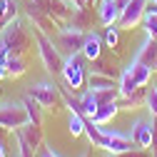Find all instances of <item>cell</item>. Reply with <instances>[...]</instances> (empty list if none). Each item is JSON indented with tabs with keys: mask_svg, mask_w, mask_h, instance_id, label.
<instances>
[{
	"mask_svg": "<svg viewBox=\"0 0 157 157\" xmlns=\"http://www.w3.org/2000/svg\"><path fill=\"white\" fill-rule=\"evenodd\" d=\"M130 70H132V77H135L137 87H147V85H150L152 72H155V67H152V65L142 63L140 57H135V55H132V60H130Z\"/></svg>",
	"mask_w": 157,
	"mask_h": 157,
	"instance_id": "11",
	"label": "cell"
},
{
	"mask_svg": "<svg viewBox=\"0 0 157 157\" xmlns=\"http://www.w3.org/2000/svg\"><path fill=\"white\" fill-rule=\"evenodd\" d=\"M5 72L13 75V77H20V75L25 72V63H23V57H20V55H15V52H10V55H8V60H5Z\"/></svg>",
	"mask_w": 157,
	"mask_h": 157,
	"instance_id": "19",
	"label": "cell"
},
{
	"mask_svg": "<svg viewBox=\"0 0 157 157\" xmlns=\"http://www.w3.org/2000/svg\"><path fill=\"white\" fill-rule=\"evenodd\" d=\"M85 120H87L85 115L72 112V110H70V115H67V130H70V135H72V137L85 135Z\"/></svg>",
	"mask_w": 157,
	"mask_h": 157,
	"instance_id": "18",
	"label": "cell"
},
{
	"mask_svg": "<svg viewBox=\"0 0 157 157\" xmlns=\"http://www.w3.org/2000/svg\"><path fill=\"white\" fill-rule=\"evenodd\" d=\"M60 75H63L67 90H72V92L82 90V85H85V57H82V52L65 55V63H63Z\"/></svg>",
	"mask_w": 157,
	"mask_h": 157,
	"instance_id": "2",
	"label": "cell"
},
{
	"mask_svg": "<svg viewBox=\"0 0 157 157\" xmlns=\"http://www.w3.org/2000/svg\"><path fill=\"white\" fill-rule=\"evenodd\" d=\"M15 15V0H0V20Z\"/></svg>",
	"mask_w": 157,
	"mask_h": 157,
	"instance_id": "22",
	"label": "cell"
},
{
	"mask_svg": "<svg viewBox=\"0 0 157 157\" xmlns=\"http://www.w3.org/2000/svg\"><path fill=\"white\" fill-rule=\"evenodd\" d=\"M105 45L107 48H117L120 45V25H107V30H105Z\"/></svg>",
	"mask_w": 157,
	"mask_h": 157,
	"instance_id": "21",
	"label": "cell"
},
{
	"mask_svg": "<svg viewBox=\"0 0 157 157\" xmlns=\"http://www.w3.org/2000/svg\"><path fill=\"white\" fill-rule=\"evenodd\" d=\"M155 132H157V120L152 115H147V117H137L135 120V125L130 130V137L140 150H150L152 140H155Z\"/></svg>",
	"mask_w": 157,
	"mask_h": 157,
	"instance_id": "4",
	"label": "cell"
},
{
	"mask_svg": "<svg viewBox=\"0 0 157 157\" xmlns=\"http://www.w3.org/2000/svg\"><path fill=\"white\" fill-rule=\"evenodd\" d=\"M5 75H8V72H5V67H3V65H0V80H3V77H5Z\"/></svg>",
	"mask_w": 157,
	"mask_h": 157,
	"instance_id": "25",
	"label": "cell"
},
{
	"mask_svg": "<svg viewBox=\"0 0 157 157\" xmlns=\"http://www.w3.org/2000/svg\"><path fill=\"white\" fill-rule=\"evenodd\" d=\"M117 90H120V97H130V95H135L137 90V82H135V77H132V70H130V65L120 72V77H117Z\"/></svg>",
	"mask_w": 157,
	"mask_h": 157,
	"instance_id": "14",
	"label": "cell"
},
{
	"mask_svg": "<svg viewBox=\"0 0 157 157\" xmlns=\"http://www.w3.org/2000/svg\"><path fill=\"white\" fill-rule=\"evenodd\" d=\"M107 157H112V155H107Z\"/></svg>",
	"mask_w": 157,
	"mask_h": 157,
	"instance_id": "28",
	"label": "cell"
},
{
	"mask_svg": "<svg viewBox=\"0 0 157 157\" xmlns=\"http://www.w3.org/2000/svg\"><path fill=\"white\" fill-rule=\"evenodd\" d=\"M87 87H90L92 92H107V90H117V77L100 75V72H90V77H87Z\"/></svg>",
	"mask_w": 157,
	"mask_h": 157,
	"instance_id": "13",
	"label": "cell"
},
{
	"mask_svg": "<svg viewBox=\"0 0 157 157\" xmlns=\"http://www.w3.org/2000/svg\"><path fill=\"white\" fill-rule=\"evenodd\" d=\"M117 3H120V8H125V5L130 3V0H117Z\"/></svg>",
	"mask_w": 157,
	"mask_h": 157,
	"instance_id": "26",
	"label": "cell"
},
{
	"mask_svg": "<svg viewBox=\"0 0 157 157\" xmlns=\"http://www.w3.org/2000/svg\"><path fill=\"white\" fill-rule=\"evenodd\" d=\"M120 13H122V8L117 0H100V5H97V17H100V23L105 28L120 20Z\"/></svg>",
	"mask_w": 157,
	"mask_h": 157,
	"instance_id": "9",
	"label": "cell"
},
{
	"mask_svg": "<svg viewBox=\"0 0 157 157\" xmlns=\"http://www.w3.org/2000/svg\"><path fill=\"white\" fill-rule=\"evenodd\" d=\"M77 100H80V112H82L85 117H92V115H95V110H97V105H100V97H97V92H92L90 87H87V90H82Z\"/></svg>",
	"mask_w": 157,
	"mask_h": 157,
	"instance_id": "15",
	"label": "cell"
},
{
	"mask_svg": "<svg viewBox=\"0 0 157 157\" xmlns=\"http://www.w3.org/2000/svg\"><path fill=\"white\" fill-rule=\"evenodd\" d=\"M28 95L33 97V100L40 102L43 110H50V107H55L57 97H60V87H57L55 80H40V82H35V85L28 87Z\"/></svg>",
	"mask_w": 157,
	"mask_h": 157,
	"instance_id": "6",
	"label": "cell"
},
{
	"mask_svg": "<svg viewBox=\"0 0 157 157\" xmlns=\"http://www.w3.org/2000/svg\"><path fill=\"white\" fill-rule=\"evenodd\" d=\"M28 43V35L23 30V23H20V17H13V20H8L3 25V30H0V45H3L8 52H15V55H20L23 48Z\"/></svg>",
	"mask_w": 157,
	"mask_h": 157,
	"instance_id": "3",
	"label": "cell"
},
{
	"mask_svg": "<svg viewBox=\"0 0 157 157\" xmlns=\"http://www.w3.org/2000/svg\"><path fill=\"white\" fill-rule=\"evenodd\" d=\"M145 8H147V0H130L120 13V20H117L120 30H132V28L140 25L142 15H145Z\"/></svg>",
	"mask_w": 157,
	"mask_h": 157,
	"instance_id": "7",
	"label": "cell"
},
{
	"mask_svg": "<svg viewBox=\"0 0 157 157\" xmlns=\"http://www.w3.org/2000/svg\"><path fill=\"white\" fill-rule=\"evenodd\" d=\"M117 112H120V102H117V100L100 102V105H97V110H95V115L90 117V120H92L95 125H110L112 117H115Z\"/></svg>",
	"mask_w": 157,
	"mask_h": 157,
	"instance_id": "12",
	"label": "cell"
},
{
	"mask_svg": "<svg viewBox=\"0 0 157 157\" xmlns=\"http://www.w3.org/2000/svg\"><path fill=\"white\" fill-rule=\"evenodd\" d=\"M145 107H147V115H152L157 120V85L145 87Z\"/></svg>",
	"mask_w": 157,
	"mask_h": 157,
	"instance_id": "20",
	"label": "cell"
},
{
	"mask_svg": "<svg viewBox=\"0 0 157 157\" xmlns=\"http://www.w3.org/2000/svg\"><path fill=\"white\" fill-rule=\"evenodd\" d=\"M23 107H25L28 120H30L33 125H43V105L37 102V100H33L30 95H25V97H23Z\"/></svg>",
	"mask_w": 157,
	"mask_h": 157,
	"instance_id": "16",
	"label": "cell"
},
{
	"mask_svg": "<svg viewBox=\"0 0 157 157\" xmlns=\"http://www.w3.org/2000/svg\"><path fill=\"white\" fill-rule=\"evenodd\" d=\"M142 25H145L147 35L157 40V5H152L150 0H147V8H145V15H142Z\"/></svg>",
	"mask_w": 157,
	"mask_h": 157,
	"instance_id": "17",
	"label": "cell"
},
{
	"mask_svg": "<svg viewBox=\"0 0 157 157\" xmlns=\"http://www.w3.org/2000/svg\"><path fill=\"white\" fill-rule=\"evenodd\" d=\"M82 40H85V30H80L77 25L60 28V33H57V48H63L67 55L70 52H80Z\"/></svg>",
	"mask_w": 157,
	"mask_h": 157,
	"instance_id": "8",
	"label": "cell"
},
{
	"mask_svg": "<svg viewBox=\"0 0 157 157\" xmlns=\"http://www.w3.org/2000/svg\"><path fill=\"white\" fill-rule=\"evenodd\" d=\"M80 52H82V57H85L87 63L97 60V57L102 55V37L97 35L95 30H92V33H85V40H82V48H80Z\"/></svg>",
	"mask_w": 157,
	"mask_h": 157,
	"instance_id": "10",
	"label": "cell"
},
{
	"mask_svg": "<svg viewBox=\"0 0 157 157\" xmlns=\"http://www.w3.org/2000/svg\"><path fill=\"white\" fill-rule=\"evenodd\" d=\"M35 40H37V55H40L45 70L52 72V75H57V72L63 70V63H65V55L60 52L57 43H52L50 37H48L45 33H40V30L35 33Z\"/></svg>",
	"mask_w": 157,
	"mask_h": 157,
	"instance_id": "1",
	"label": "cell"
},
{
	"mask_svg": "<svg viewBox=\"0 0 157 157\" xmlns=\"http://www.w3.org/2000/svg\"><path fill=\"white\" fill-rule=\"evenodd\" d=\"M40 157H60V155H57V152H55V150H48V152H43V155H40Z\"/></svg>",
	"mask_w": 157,
	"mask_h": 157,
	"instance_id": "23",
	"label": "cell"
},
{
	"mask_svg": "<svg viewBox=\"0 0 157 157\" xmlns=\"http://www.w3.org/2000/svg\"><path fill=\"white\" fill-rule=\"evenodd\" d=\"M0 157H5V145H3V140H0Z\"/></svg>",
	"mask_w": 157,
	"mask_h": 157,
	"instance_id": "24",
	"label": "cell"
},
{
	"mask_svg": "<svg viewBox=\"0 0 157 157\" xmlns=\"http://www.w3.org/2000/svg\"><path fill=\"white\" fill-rule=\"evenodd\" d=\"M150 3H152V5H157V0H150Z\"/></svg>",
	"mask_w": 157,
	"mask_h": 157,
	"instance_id": "27",
	"label": "cell"
},
{
	"mask_svg": "<svg viewBox=\"0 0 157 157\" xmlns=\"http://www.w3.org/2000/svg\"><path fill=\"white\" fill-rule=\"evenodd\" d=\"M25 122L30 120H28L23 102H0V127L3 130H17Z\"/></svg>",
	"mask_w": 157,
	"mask_h": 157,
	"instance_id": "5",
	"label": "cell"
}]
</instances>
